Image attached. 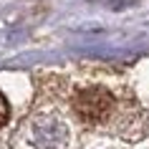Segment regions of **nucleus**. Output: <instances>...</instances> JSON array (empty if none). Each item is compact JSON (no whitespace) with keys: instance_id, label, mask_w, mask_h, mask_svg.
I'll return each instance as SVG.
<instances>
[{"instance_id":"7ed1b4c3","label":"nucleus","mask_w":149,"mask_h":149,"mask_svg":"<svg viewBox=\"0 0 149 149\" xmlns=\"http://www.w3.org/2000/svg\"><path fill=\"white\" fill-rule=\"evenodd\" d=\"M8 119H10V104H8V99L3 96V91H0V129L8 124Z\"/></svg>"},{"instance_id":"f03ea898","label":"nucleus","mask_w":149,"mask_h":149,"mask_svg":"<svg viewBox=\"0 0 149 149\" xmlns=\"http://www.w3.org/2000/svg\"><path fill=\"white\" fill-rule=\"evenodd\" d=\"M31 141L36 149H63L68 141V129L61 119L40 116L31 126Z\"/></svg>"},{"instance_id":"f257e3e1","label":"nucleus","mask_w":149,"mask_h":149,"mask_svg":"<svg viewBox=\"0 0 149 149\" xmlns=\"http://www.w3.org/2000/svg\"><path fill=\"white\" fill-rule=\"evenodd\" d=\"M114 109V96L106 88H84L73 99V111L79 114L81 121H101L109 116V111Z\"/></svg>"}]
</instances>
